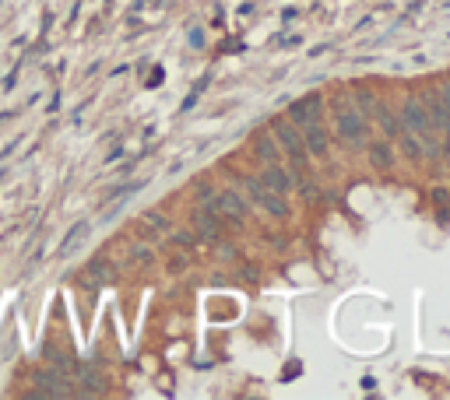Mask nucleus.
<instances>
[{"label": "nucleus", "instance_id": "1", "mask_svg": "<svg viewBox=\"0 0 450 400\" xmlns=\"http://www.w3.org/2000/svg\"><path fill=\"white\" fill-rule=\"evenodd\" d=\"M335 130L348 148H363L366 144V116L359 113L355 106H348V99H335Z\"/></svg>", "mask_w": 450, "mask_h": 400}, {"label": "nucleus", "instance_id": "2", "mask_svg": "<svg viewBox=\"0 0 450 400\" xmlns=\"http://www.w3.org/2000/svg\"><path fill=\"white\" fill-rule=\"evenodd\" d=\"M275 141L285 148V158H289V172H292V179H299L303 176V169H306V148H303V134L295 130V123L292 119H275Z\"/></svg>", "mask_w": 450, "mask_h": 400}, {"label": "nucleus", "instance_id": "3", "mask_svg": "<svg viewBox=\"0 0 450 400\" xmlns=\"http://www.w3.org/2000/svg\"><path fill=\"white\" fill-rule=\"evenodd\" d=\"M239 187L247 190V197H250L257 207H264L267 214H271V218H285V214H289V204H285V197H282V193H271V190H267L260 179H243Z\"/></svg>", "mask_w": 450, "mask_h": 400}, {"label": "nucleus", "instance_id": "4", "mask_svg": "<svg viewBox=\"0 0 450 400\" xmlns=\"http://www.w3.org/2000/svg\"><path fill=\"white\" fill-rule=\"evenodd\" d=\"M36 393L32 397H78L74 390V376L67 373H60V368H46V373L36 376Z\"/></svg>", "mask_w": 450, "mask_h": 400}, {"label": "nucleus", "instance_id": "5", "mask_svg": "<svg viewBox=\"0 0 450 400\" xmlns=\"http://www.w3.org/2000/svg\"><path fill=\"white\" fill-rule=\"evenodd\" d=\"M212 207L218 218H229L232 225H243V218H247V200L239 197L236 190H225V193H218V197H212Z\"/></svg>", "mask_w": 450, "mask_h": 400}, {"label": "nucleus", "instance_id": "6", "mask_svg": "<svg viewBox=\"0 0 450 400\" xmlns=\"http://www.w3.org/2000/svg\"><path fill=\"white\" fill-rule=\"evenodd\" d=\"M320 113H324V99L317 95V91L289 106V119L295 123V127H306V123H320Z\"/></svg>", "mask_w": 450, "mask_h": 400}, {"label": "nucleus", "instance_id": "7", "mask_svg": "<svg viewBox=\"0 0 450 400\" xmlns=\"http://www.w3.org/2000/svg\"><path fill=\"white\" fill-rule=\"evenodd\" d=\"M260 183H264V187L267 190H271V193H289L292 187H295V179H292V172L282 165V162H271V165H264V176H260Z\"/></svg>", "mask_w": 450, "mask_h": 400}, {"label": "nucleus", "instance_id": "8", "mask_svg": "<svg viewBox=\"0 0 450 400\" xmlns=\"http://www.w3.org/2000/svg\"><path fill=\"white\" fill-rule=\"evenodd\" d=\"M194 228H197V239H204V242H218V235H222L218 214L212 207H197L194 211Z\"/></svg>", "mask_w": 450, "mask_h": 400}, {"label": "nucleus", "instance_id": "9", "mask_svg": "<svg viewBox=\"0 0 450 400\" xmlns=\"http://www.w3.org/2000/svg\"><path fill=\"white\" fill-rule=\"evenodd\" d=\"M74 383H81V386H78V397H95V393H102V376H99L95 362L78 365V368H74Z\"/></svg>", "mask_w": 450, "mask_h": 400}, {"label": "nucleus", "instance_id": "10", "mask_svg": "<svg viewBox=\"0 0 450 400\" xmlns=\"http://www.w3.org/2000/svg\"><path fill=\"white\" fill-rule=\"evenodd\" d=\"M327 130L320 127V123H306L303 127V148H306V155H313V158H324L327 155Z\"/></svg>", "mask_w": 450, "mask_h": 400}, {"label": "nucleus", "instance_id": "11", "mask_svg": "<svg viewBox=\"0 0 450 400\" xmlns=\"http://www.w3.org/2000/svg\"><path fill=\"white\" fill-rule=\"evenodd\" d=\"M373 116H376V123H380V134L391 141V137H398L401 134V119L391 113V106H383V102H373Z\"/></svg>", "mask_w": 450, "mask_h": 400}, {"label": "nucleus", "instance_id": "12", "mask_svg": "<svg viewBox=\"0 0 450 400\" xmlns=\"http://www.w3.org/2000/svg\"><path fill=\"white\" fill-rule=\"evenodd\" d=\"M43 358H46V365H49V368H60V373H67V376H74V368H78L74 355L60 351V348H53V344H46V348H43Z\"/></svg>", "mask_w": 450, "mask_h": 400}, {"label": "nucleus", "instance_id": "13", "mask_svg": "<svg viewBox=\"0 0 450 400\" xmlns=\"http://www.w3.org/2000/svg\"><path fill=\"white\" fill-rule=\"evenodd\" d=\"M426 109H429V123H433V130H440V134L450 141V109H447L440 99H433Z\"/></svg>", "mask_w": 450, "mask_h": 400}, {"label": "nucleus", "instance_id": "14", "mask_svg": "<svg viewBox=\"0 0 450 400\" xmlns=\"http://www.w3.org/2000/svg\"><path fill=\"white\" fill-rule=\"evenodd\" d=\"M254 148H257V155H260V162L264 165H271V162H282V148L267 137V134H257L254 137Z\"/></svg>", "mask_w": 450, "mask_h": 400}, {"label": "nucleus", "instance_id": "15", "mask_svg": "<svg viewBox=\"0 0 450 400\" xmlns=\"http://www.w3.org/2000/svg\"><path fill=\"white\" fill-rule=\"evenodd\" d=\"M88 288H99V285H106L109 281V263L106 260H92L85 267V278H81Z\"/></svg>", "mask_w": 450, "mask_h": 400}, {"label": "nucleus", "instance_id": "16", "mask_svg": "<svg viewBox=\"0 0 450 400\" xmlns=\"http://www.w3.org/2000/svg\"><path fill=\"white\" fill-rule=\"evenodd\" d=\"M88 232H92V225H88V222H78L71 232H67V239H64V246H60V253H64V257H71L74 250H78V246L88 239Z\"/></svg>", "mask_w": 450, "mask_h": 400}, {"label": "nucleus", "instance_id": "17", "mask_svg": "<svg viewBox=\"0 0 450 400\" xmlns=\"http://www.w3.org/2000/svg\"><path fill=\"white\" fill-rule=\"evenodd\" d=\"M370 155H373V162H376L380 169H391V162H394V151H391V144H387V141L370 144Z\"/></svg>", "mask_w": 450, "mask_h": 400}, {"label": "nucleus", "instance_id": "18", "mask_svg": "<svg viewBox=\"0 0 450 400\" xmlns=\"http://www.w3.org/2000/svg\"><path fill=\"white\" fill-rule=\"evenodd\" d=\"M141 225L152 228V232H169V218H166L162 211H144L141 214Z\"/></svg>", "mask_w": 450, "mask_h": 400}, {"label": "nucleus", "instance_id": "19", "mask_svg": "<svg viewBox=\"0 0 450 400\" xmlns=\"http://www.w3.org/2000/svg\"><path fill=\"white\" fill-rule=\"evenodd\" d=\"M127 260H131V263H152L155 253H152V246H148V242H131Z\"/></svg>", "mask_w": 450, "mask_h": 400}, {"label": "nucleus", "instance_id": "20", "mask_svg": "<svg viewBox=\"0 0 450 400\" xmlns=\"http://www.w3.org/2000/svg\"><path fill=\"white\" fill-rule=\"evenodd\" d=\"M352 99H355L352 106H355L359 113H363V116L370 119V113H373V102H376V99H373V91H366V88H355V91H352Z\"/></svg>", "mask_w": 450, "mask_h": 400}, {"label": "nucleus", "instance_id": "21", "mask_svg": "<svg viewBox=\"0 0 450 400\" xmlns=\"http://www.w3.org/2000/svg\"><path fill=\"white\" fill-rule=\"evenodd\" d=\"M398 141H401V148L408 151V158H423V141H418L415 134L401 130V134H398Z\"/></svg>", "mask_w": 450, "mask_h": 400}, {"label": "nucleus", "instance_id": "22", "mask_svg": "<svg viewBox=\"0 0 450 400\" xmlns=\"http://www.w3.org/2000/svg\"><path fill=\"white\" fill-rule=\"evenodd\" d=\"M299 187H303V197H306V200H317V197H320V187H317V183H310V179H303Z\"/></svg>", "mask_w": 450, "mask_h": 400}, {"label": "nucleus", "instance_id": "23", "mask_svg": "<svg viewBox=\"0 0 450 400\" xmlns=\"http://www.w3.org/2000/svg\"><path fill=\"white\" fill-rule=\"evenodd\" d=\"M433 200H436V207H447V200H450L447 187H436V190H433Z\"/></svg>", "mask_w": 450, "mask_h": 400}, {"label": "nucleus", "instance_id": "24", "mask_svg": "<svg viewBox=\"0 0 450 400\" xmlns=\"http://www.w3.org/2000/svg\"><path fill=\"white\" fill-rule=\"evenodd\" d=\"M176 242H179V246H194L197 239H194L190 232H179V235H176Z\"/></svg>", "mask_w": 450, "mask_h": 400}, {"label": "nucleus", "instance_id": "25", "mask_svg": "<svg viewBox=\"0 0 450 400\" xmlns=\"http://www.w3.org/2000/svg\"><path fill=\"white\" fill-rule=\"evenodd\" d=\"M440 102L450 109V84H443V88H440Z\"/></svg>", "mask_w": 450, "mask_h": 400}, {"label": "nucleus", "instance_id": "26", "mask_svg": "<svg viewBox=\"0 0 450 400\" xmlns=\"http://www.w3.org/2000/svg\"><path fill=\"white\" fill-rule=\"evenodd\" d=\"M190 43H194V46L201 49V46H204V36H201V32H190Z\"/></svg>", "mask_w": 450, "mask_h": 400}]
</instances>
